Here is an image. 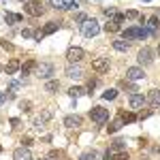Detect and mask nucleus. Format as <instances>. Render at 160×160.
<instances>
[{
	"label": "nucleus",
	"mask_w": 160,
	"mask_h": 160,
	"mask_svg": "<svg viewBox=\"0 0 160 160\" xmlns=\"http://www.w3.org/2000/svg\"><path fill=\"white\" fill-rule=\"evenodd\" d=\"M96 83H98V81H96V79H90V81H88V90H90V92H92V90H94V88H96Z\"/></svg>",
	"instance_id": "obj_36"
},
{
	"label": "nucleus",
	"mask_w": 160,
	"mask_h": 160,
	"mask_svg": "<svg viewBox=\"0 0 160 160\" xmlns=\"http://www.w3.org/2000/svg\"><path fill=\"white\" fill-rule=\"evenodd\" d=\"M51 118V111L47 109V111H43V115H41V120H43V122H45V120H49Z\"/></svg>",
	"instance_id": "obj_39"
},
{
	"label": "nucleus",
	"mask_w": 160,
	"mask_h": 160,
	"mask_svg": "<svg viewBox=\"0 0 160 160\" xmlns=\"http://www.w3.org/2000/svg\"><path fill=\"white\" fill-rule=\"evenodd\" d=\"M2 102H4V94L0 92V105H2Z\"/></svg>",
	"instance_id": "obj_46"
},
{
	"label": "nucleus",
	"mask_w": 160,
	"mask_h": 160,
	"mask_svg": "<svg viewBox=\"0 0 160 160\" xmlns=\"http://www.w3.org/2000/svg\"><path fill=\"white\" fill-rule=\"evenodd\" d=\"M22 37H24V38H30V37H34V34H32L30 30H24V32H22Z\"/></svg>",
	"instance_id": "obj_44"
},
{
	"label": "nucleus",
	"mask_w": 160,
	"mask_h": 160,
	"mask_svg": "<svg viewBox=\"0 0 160 160\" xmlns=\"http://www.w3.org/2000/svg\"><path fill=\"white\" fill-rule=\"evenodd\" d=\"M11 126H13V128H19V126H22V120H17V118H13V120H11Z\"/></svg>",
	"instance_id": "obj_38"
},
{
	"label": "nucleus",
	"mask_w": 160,
	"mask_h": 160,
	"mask_svg": "<svg viewBox=\"0 0 160 160\" xmlns=\"http://www.w3.org/2000/svg\"><path fill=\"white\" fill-rule=\"evenodd\" d=\"M120 88H124V90H130V92H137V86L130 81V79H124V81H120Z\"/></svg>",
	"instance_id": "obj_23"
},
{
	"label": "nucleus",
	"mask_w": 160,
	"mask_h": 160,
	"mask_svg": "<svg viewBox=\"0 0 160 160\" xmlns=\"http://www.w3.org/2000/svg\"><path fill=\"white\" fill-rule=\"evenodd\" d=\"M113 49H118V51H128V43H126V41H113Z\"/></svg>",
	"instance_id": "obj_24"
},
{
	"label": "nucleus",
	"mask_w": 160,
	"mask_h": 160,
	"mask_svg": "<svg viewBox=\"0 0 160 160\" xmlns=\"http://www.w3.org/2000/svg\"><path fill=\"white\" fill-rule=\"evenodd\" d=\"M24 11L28 13V15H32V17H38V15H43V2L41 0H28L24 7Z\"/></svg>",
	"instance_id": "obj_3"
},
{
	"label": "nucleus",
	"mask_w": 160,
	"mask_h": 160,
	"mask_svg": "<svg viewBox=\"0 0 160 160\" xmlns=\"http://www.w3.org/2000/svg\"><path fill=\"white\" fill-rule=\"evenodd\" d=\"M79 160H98V154L96 152H83L79 156Z\"/></svg>",
	"instance_id": "obj_26"
},
{
	"label": "nucleus",
	"mask_w": 160,
	"mask_h": 160,
	"mask_svg": "<svg viewBox=\"0 0 160 160\" xmlns=\"http://www.w3.org/2000/svg\"><path fill=\"white\" fill-rule=\"evenodd\" d=\"M126 148V141H124V139H115V141H113V149H124Z\"/></svg>",
	"instance_id": "obj_30"
},
{
	"label": "nucleus",
	"mask_w": 160,
	"mask_h": 160,
	"mask_svg": "<svg viewBox=\"0 0 160 160\" xmlns=\"http://www.w3.org/2000/svg\"><path fill=\"white\" fill-rule=\"evenodd\" d=\"M22 143H24V148H28V145H32V139L26 137V139H22Z\"/></svg>",
	"instance_id": "obj_41"
},
{
	"label": "nucleus",
	"mask_w": 160,
	"mask_h": 160,
	"mask_svg": "<svg viewBox=\"0 0 160 160\" xmlns=\"http://www.w3.org/2000/svg\"><path fill=\"white\" fill-rule=\"evenodd\" d=\"M13 160H32V154L26 148H17L13 152Z\"/></svg>",
	"instance_id": "obj_13"
},
{
	"label": "nucleus",
	"mask_w": 160,
	"mask_h": 160,
	"mask_svg": "<svg viewBox=\"0 0 160 160\" xmlns=\"http://www.w3.org/2000/svg\"><path fill=\"white\" fill-rule=\"evenodd\" d=\"M115 96H118V90H107V92L102 94V98H105V100H113Z\"/></svg>",
	"instance_id": "obj_29"
},
{
	"label": "nucleus",
	"mask_w": 160,
	"mask_h": 160,
	"mask_svg": "<svg viewBox=\"0 0 160 160\" xmlns=\"http://www.w3.org/2000/svg\"><path fill=\"white\" fill-rule=\"evenodd\" d=\"M19 109L26 111V113H30V111H32V102H30V100H22V102H19Z\"/></svg>",
	"instance_id": "obj_27"
},
{
	"label": "nucleus",
	"mask_w": 160,
	"mask_h": 160,
	"mask_svg": "<svg viewBox=\"0 0 160 160\" xmlns=\"http://www.w3.org/2000/svg\"><path fill=\"white\" fill-rule=\"evenodd\" d=\"M64 126L66 128H79L81 126V118L79 115H66L64 118Z\"/></svg>",
	"instance_id": "obj_14"
},
{
	"label": "nucleus",
	"mask_w": 160,
	"mask_h": 160,
	"mask_svg": "<svg viewBox=\"0 0 160 160\" xmlns=\"http://www.w3.org/2000/svg\"><path fill=\"white\" fill-rule=\"evenodd\" d=\"M105 30L113 34V32H118V30H120V24H115V22H109V24L105 26Z\"/></svg>",
	"instance_id": "obj_28"
},
{
	"label": "nucleus",
	"mask_w": 160,
	"mask_h": 160,
	"mask_svg": "<svg viewBox=\"0 0 160 160\" xmlns=\"http://www.w3.org/2000/svg\"><path fill=\"white\" fill-rule=\"evenodd\" d=\"M19 68H22V64H19L17 60H9L7 62V75H13L15 71H19Z\"/></svg>",
	"instance_id": "obj_17"
},
{
	"label": "nucleus",
	"mask_w": 160,
	"mask_h": 160,
	"mask_svg": "<svg viewBox=\"0 0 160 160\" xmlns=\"http://www.w3.org/2000/svg\"><path fill=\"white\" fill-rule=\"evenodd\" d=\"M124 19H126V15H124V13H115V15H113V22H115V24H122Z\"/></svg>",
	"instance_id": "obj_31"
},
{
	"label": "nucleus",
	"mask_w": 160,
	"mask_h": 160,
	"mask_svg": "<svg viewBox=\"0 0 160 160\" xmlns=\"http://www.w3.org/2000/svg\"><path fill=\"white\" fill-rule=\"evenodd\" d=\"M122 126H124V122H122V120H118V122H113V124H109V126H107V132H109V135H113V132H118Z\"/></svg>",
	"instance_id": "obj_20"
},
{
	"label": "nucleus",
	"mask_w": 160,
	"mask_h": 160,
	"mask_svg": "<svg viewBox=\"0 0 160 160\" xmlns=\"http://www.w3.org/2000/svg\"><path fill=\"white\" fill-rule=\"evenodd\" d=\"M58 28H60L58 22H49V24H45V28H43V34H45V37H47V34H53Z\"/></svg>",
	"instance_id": "obj_16"
},
{
	"label": "nucleus",
	"mask_w": 160,
	"mask_h": 160,
	"mask_svg": "<svg viewBox=\"0 0 160 160\" xmlns=\"http://www.w3.org/2000/svg\"><path fill=\"white\" fill-rule=\"evenodd\" d=\"M68 94H71L73 98H79V96H83V94H86V88H81V86H73L71 90H68Z\"/></svg>",
	"instance_id": "obj_18"
},
{
	"label": "nucleus",
	"mask_w": 160,
	"mask_h": 160,
	"mask_svg": "<svg viewBox=\"0 0 160 160\" xmlns=\"http://www.w3.org/2000/svg\"><path fill=\"white\" fill-rule=\"evenodd\" d=\"M0 152H2V145H0Z\"/></svg>",
	"instance_id": "obj_49"
},
{
	"label": "nucleus",
	"mask_w": 160,
	"mask_h": 160,
	"mask_svg": "<svg viewBox=\"0 0 160 160\" xmlns=\"http://www.w3.org/2000/svg\"><path fill=\"white\" fill-rule=\"evenodd\" d=\"M148 100L152 102V105H156V102H160V92H158V90H149Z\"/></svg>",
	"instance_id": "obj_22"
},
{
	"label": "nucleus",
	"mask_w": 160,
	"mask_h": 160,
	"mask_svg": "<svg viewBox=\"0 0 160 160\" xmlns=\"http://www.w3.org/2000/svg\"><path fill=\"white\" fill-rule=\"evenodd\" d=\"M152 115V109H148V111H143L141 115H139V120H145V118H149Z\"/></svg>",
	"instance_id": "obj_40"
},
{
	"label": "nucleus",
	"mask_w": 160,
	"mask_h": 160,
	"mask_svg": "<svg viewBox=\"0 0 160 160\" xmlns=\"http://www.w3.org/2000/svg\"><path fill=\"white\" fill-rule=\"evenodd\" d=\"M43 37H45V34H43V30H37V32H34V38H37V41H41Z\"/></svg>",
	"instance_id": "obj_43"
},
{
	"label": "nucleus",
	"mask_w": 160,
	"mask_h": 160,
	"mask_svg": "<svg viewBox=\"0 0 160 160\" xmlns=\"http://www.w3.org/2000/svg\"><path fill=\"white\" fill-rule=\"evenodd\" d=\"M58 88H60V83H58L56 79H51V81H47V83H45V92H56Z\"/></svg>",
	"instance_id": "obj_25"
},
{
	"label": "nucleus",
	"mask_w": 160,
	"mask_h": 160,
	"mask_svg": "<svg viewBox=\"0 0 160 160\" xmlns=\"http://www.w3.org/2000/svg\"><path fill=\"white\" fill-rule=\"evenodd\" d=\"M137 60H139V64H141V66H148V64H152V62H154V51L149 49V47H143V49L139 51Z\"/></svg>",
	"instance_id": "obj_6"
},
{
	"label": "nucleus",
	"mask_w": 160,
	"mask_h": 160,
	"mask_svg": "<svg viewBox=\"0 0 160 160\" xmlns=\"http://www.w3.org/2000/svg\"><path fill=\"white\" fill-rule=\"evenodd\" d=\"M49 158H62V152L60 149H53V152L49 154Z\"/></svg>",
	"instance_id": "obj_37"
},
{
	"label": "nucleus",
	"mask_w": 160,
	"mask_h": 160,
	"mask_svg": "<svg viewBox=\"0 0 160 160\" xmlns=\"http://www.w3.org/2000/svg\"><path fill=\"white\" fill-rule=\"evenodd\" d=\"M120 120L126 122V124H130V122H135V120H137V115H135V113H130V111H122V113H120Z\"/></svg>",
	"instance_id": "obj_19"
},
{
	"label": "nucleus",
	"mask_w": 160,
	"mask_h": 160,
	"mask_svg": "<svg viewBox=\"0 0 160 160\" xmlns=\"http://www.w3.org/2000/svg\"><path fill=\"white\" fill-rule=\"evenodd\" d=\"M51 7H56V9H75L77 0H51Z\"/></svg>",
	"instance_id": "obj_11"
},
{
	"label": "nucleus",
	"mask_w": 160,
	"mask_h": 160,
	"mask_svg": "<svg viewBox=\"0 0 160 160\" xmlns=\"http://www.w3.org/2000/svg\"><path fill=\"white\" fill-rule=\"evenodd\" d=\"M143 68H139V66H130L128 71H126V79H130V81H137V79H143Z\"/></svg>",
	"instance_id": "obj_9"
},
{
	"label": "nucleus",
	"mask_w": 160,
	"mask_h": 160,
	"mask_svg": "<svg viewBox=\"0 0 160 160\" xmlns=\"http://www.w3.org/2000/svg\"><path fill=\"white\" fill-rule=\"evenodd\" d=\"M105 15H115V9H113V7H107V9H105Z\"/></svg>",
	"instance_id": "obj_42"
},
{
	"label": "nucleus",
	"mask_w": 160,
	"mask_h": 160,
	"mask_svg": "<svg viewBox=\"0 0 160 160\" xmlns=\"http://www.w3.org/2000/svg\"><path fill=\"white\" fill-rule=\"evenodd\" d=\"M111 160H128V154H126V152H120V154H115Z\"/></svg>",
	"instance_id": "obj_33"
},
{
	"label": "nucleus",
	"mask_w": 160,
	"mask_h": 160,
	"mask_svg": "<svg viewBox=\"0 0 160 160\" xmlns=\"http://www.w3.org/2000/svg\"><path fill=\"white\" fill-rule=\"evenodd\" d=\"M75 22H77V24H81V26H83V24H86V22H88V17H86V15H83V13H79V15L75 17Z\"/></svg>",
	"instance_id": "obj_32"
},
{
	"label": "nucleus",
	"mask_w": 160,
	"mask_h": 160,
	"mask_svg": "<svg viewBox=\"0 0 160 160\" xmlns=\"http://www.w3.org/2000/svg\"><path fill=\"white\" fill-rule=\"evenodd\" d=\"M149 28H152V30H156V28H158V17H152V19H149Z\"/></svg>",
	"instance_id": "obj_34"
},
{
	"label": "nucleus",
	"mask_w": 160,
	"mask_h": 160,
	"mask_svg": "<svg viewBox=\"0 0 160 160\" xmlns=\"http://www.w3.org/2000/svg\"><path fill=\"white\" fill-rule=\"evenodd\" d=\"M2 47H4V49H13V45H11V43H7V41H2Z\"/></svg>",
	"instance_id": "obj_45"
},
{
	"label": "nucleus",
	"mask_w": 160,
	"mask_h": 160,
	"mask_svg": "<svg viewBox=\"0 0 160 160\" xmlns=\"http://www.w3.org/2000/svg\"><path fill=\"white\" fill-rule=\"evenodd\" d=\"M37 66H38L37 60H26L24 64H22V75H32L37 71Z\"/></svg>",
	"instance_id": "obj_12"
},
{
	"label": "nucleus",
	"mask_w": 160,
	"mask_h": 160,
	"mask_svg": "<svg viewBox=\"0 0 160 160\" xmlns=\"http://www.w3.org/2000/svg\"><path fill=\"white\" fill-rule=\"evenodd\" d=\"M4 19H7V24H17V22H22V15H17V13H7Z\"/></svg>",
	"instance_id": "obj_21"
},
{
	"label": "nucleus",
	"mask_w": 160,
	"mask_h": 160,
	"mask_svg": "<svg viewBox=\"0 0 160 160\" xmlns=\"http://www.w3.org/2000/svg\"><path fill=\"white\" fill-rule=\"evenodd\" d=\"M92 71H96V73H107V71H109V60H107V58H96V60H92Z\"/></svg>",
	"instance_id": "obj_8"
},
{
	"label": "nucleus",
	"mask_w": 160,
	"mask_h": 160,
	"mask_svg": "<svg viewBox=\"0 0 160 160\" xmlns=\"http://www.w3.org/2000/svg\"><path fill=\"white\" fill-rule=\"evenodd\" d=\"M43 160H49V158H43Z\"/></svg>",
	"instance_id": "obj_50"
},
{
	"label": "nucleus",
	"mask_w": 160,
	"mask_h": 160,
	"mask_svg": "<svg viewBox=\"0 0 160 160\" xmlns=\"http://www.w3.org/2000/svg\"><path fill=\"white\" fill-rule=\"evenodd\" d=\"M0 73H2V66H0Z\"/></svg>",
	"instance_id": "obj_48"
},
{
	"label": "nucleus",
	"mask_w": 160,
	"mask_h": 160,
	"mask_svg": "<svg viewBox=\"0 0 160 160\" xmlns=\"http://www.w3.org/2000/svg\"><path fill=\"white\" fill-rule=\"evenodd\" d=\"M66 58H68V62H81L83 58H86V51L81 49V47H71L68 49V53H66Z\"/></svg>",
	"instance_id": "obj_7"
},
{
	"label": "nucleus",
	"mask_w": 160,
	"mask_h": 160,
	"mask_svg": "<svg viewBox=\"0 0 160 160\" xmlns=\"http://www.w3.org/2000/svg\"><path fill=\"white\" fill-rule=\"evenodd\" d=\"M126 17H128V19H139L141 15H139L137 11H128V13H126Z\"/></svg>",
	"instance_id": "obj_35"
},
{
	"label": "nucleus",
	"mask_w": 160,
	"mask_h": 160,
	"mask_svg": "<svg viewBox=\"0 0 160 160\" xmlns=\"http://www.w3.org/2000/svg\"><path fill=\"white\" fill-rule=\"evenodd\" d=\"M122 37H124V41H126V38H148L149 30H145L143 26H141V28H126L122 32Z\"/></svg>",
	"instance_id": "obj_2"
},
{
	"label": "nucleus",
	"mask_w": 160,
	"mask_h": 160,
	"mask_svg": "<svg viewBox=\"0 0 160 160\" xmlns=\"http://www.w3.org/2000/svg\"><path fill=\"white\" fill-rule=\"evenodd\" d=\"M145 96H143V94H132V96H130V100H128V105H130V107H132V109H141V107H143V105H145Z\"/></svg>",
	"instance_id": "obj_10"
},
{
	"label": "nucleus",
	"mask_w": 160,
	"mask_h": 160,
	"mask_svg": "<svg viewBox=\"0 0 160 160\" xmlns=\"http://www.w3.org/2000/svg\"><path fill=\"white\" fill-rule=\"evenodd\" d=\"M90 118L96 124H105L109 120V109H105V107H94V109L90 111Z\"/></svg>",
	"instance_id": "obj_4"
},
{
	"label": "nucleus",
	"mask_w": 160,
	"mask_h": 160,
	"mask_svg": "<svg viewBox=\"0 0 160 160\" xmlns=\"http://www.w3.org/2000/svg\"><path fill=\"white\" fill-rule=\"evenodd\" d=\"M98 32H100V26H98V22H96V19H88L86 24L81 26V34H83V37H88V38L96 37Z\"/></svg>",
	"instance_id": "obj_1"
},
{
	"label": "nucleus",
	"mask_w": 160,
	"mask_h": 160,
	"mask_svg": "<svg viewBox=\"0 0 160 160\" xmlns=\"http://www.w3.org/2000/svg\"><path fill=\"white\" fill-rule=\"evenodd\" d=\"M66 77H71V79H81V77H83V71H81L79 66H73V64H71V66L66 68Z\"/></svg>",
	"instance_id": "obj_15"
},
{
	"label": "nucleus",
	"mask_w": 160,
	"mask_h": 160,
	"mask_svg": "<svg viewBox=\"0 0 160 160\" xmlns=\"http://www.w3.org/2000/svg\"><path fill=\"white\" fill-rule=\"evenodd\" d=\"M158 56H160V45H158Z\"/></svg>",
	"instance_id": "obj_47"
},
{
	"label": "nucleus",
	"mask_w": 160,
	"mask_h": 160,
	"mask_svg": "<svg viewBox=\"0 0 160 160\" xmlns=\"http://www.w3.org/2000/svg\"><path fill=\"white\" fill-rule=\"evenodd\" d=\"M37 75L41 79H49L51 75H53V64L51 62H41L37 66Z\"/></svg>",
	"instance_id": "obj_5"
}]
</instances>
